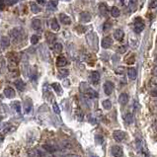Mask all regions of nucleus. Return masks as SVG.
I'll return each mask as SVG.
<instances>
[{"instance_id":"nucleus-22","label":"nucleus","mask_w":157,"mask_h":157,"mask_svg":"<svg viewBox=\"0 0 157 157\" xmlns=\"http://www.w3.org/2000/svg\"><path fill=\"white\" fill-rule=\"evenodd\" d=\"M99 11H100L101 16H107L108 15V6L106 3H100L99 5Z\"/></svg>"},{"instance_id":"nucleus-40","label":"nucleus","mask_w":157,"mask_h":157,"mask_svg":"<svg viewBox=\"0 0 157 157\" xmlns=\"http://www.w3.org/2000/svg\"><path fill=\"white\" fill-rule=\"evenodd\" d=\"M150 95L152 97H157V85L152 87L151 90H150Z\"/></svg>"},{"instance_id":"nucleus-36","label":"nucleus","mask_w":157,"mask_h":157,"mask_svg":"<svg viewBox=\"0 0 157 157\" xmlns=\"http://www.w3.org/2000/svg\"><path fill=\"white\" fill-rule=\"evenodd\" d=\"M39 41H40V37H39L38 35H33L30 39V42L32 45H37L39 43Z\"/></svg>"},{"instance_id":"nucleus-5","label":"nucleus","mask_w":157,"mask_h":157,"mask_svg":"<svg viewBox=\"0 0 157 157\" xmlns=\"http://www.w3.org/2000/svg\"><path fill=\"white\" fill-rule=\"evenodd\" d=\"M114 88H115V85L112 81H106L104 83V92H105L106 95H111L114 91Z\"/></svg>"},{"instance_id":"nucleus-7","label":"nucleus","mask_w":157,"mask_h":157,"mask_svg":"<svg viewBox=\"0 0 157 157\" xmlns=\"http://www.w3.org/2000/svg\"><path fill=\"white\" fill-rule=\"evenodd\" d=\"M113 137H114V139L116 141L121 142L125 139V134L123 132V130H115V132H113Z\"/></svg>"},{"instance_id":"nucleus-3","label":"nucleus","mask_w":157,"mask_h":157,"mask_svg":"<svg viewBox=\"0 0 157 157\" xmlns=\"http://www.w3.org/2000/svg\"><path fill=\"white\" fill-rule=\"evenodd\" d=\"M80 90L81 92L83 94H85V95L87 96V97L89 98H98V92L97 91H95L93 88H91V87L88 86V84L87 83H84V82H82V83L80 84Z\"/></svg>"},{"instance_id":"nucleus-29","label":"nucleus","mask_w":157,"mask_h":157,"mask_svg":"<svg viewBox=\"0 0 157 157\" xmlns=\"http://www.w3.org/2000/svg\"><path fill=\"white\" fill-rule=\"evenodd\" d=\"M111 14H112L113 17H115V18H117V17H119L121 15V11L120 9L118 8V7H112V9H111Z\"/></svg>"},{"instance_id":"nucleus-12","label":"nucleus","mask_w":157,"mask_h":157,"mask_svg":"<svg viewBox=\"0 0 157 157\" xmlns=\"http://www.w3.org/2000/svg\"><path fill=\"white\" fill-rule=\"evenodd\" d=\"M10 38L7 37V36H2L1 37V50H4L7 48H9L10 45Z\"/></svg>"},{"instance_id":"nucleus-42","label":"nucleus","mask_w":157,"mask_h":157,"mask_svg":"<svg viewBox=\"0 0 157 157\" xmlns=\"http://www.w3.org/2000/svg\"><path fill=\"white\" fill-rule=\"evenodd\" d=\"M52 108H54V111L55 114H59V113H60V110H59V106H57V104L55 102L54 103V105H52Z\"/></svg>"},{"instance_id":"nucleus-15","label":"nucleus","mask_w":157,"mask_h":157,"mask_svg":"<svg viewBox=\"0 0 157 157\" xmlns=\"http://www.w3.org/2000/svg\"><path fill=\"white\" fill-rule=\"evenodd\" d=\"M59 20L60 22H61L63 25H70V24L72 23V20L70 19V17L67 16L66 14H59Z\"/></svg>"},{"instance_id":"nucleus-23","label":"nucleus","mask_w":157,"mask_h":157,"mask_svg":"<svg viewBox=\"0 0 157 157\" xmlns=\"http://www.w3.org/2000/svg\"><path fill=\"white\" fill-rule=\"evenodd\" d=\"M15 86L19 91H21V92L25 90V88H26L25 82L22 80V79H17V80L15 81Z\"/></svg>"},{"instance_id":"nucleus-44","label":"nucleus","mask_w":157,"mask_h":157,"mask_svg":"<svg viewBox=\"0 0 157 157\" xmlns=\"http://www.w3.org/2000/svg\"><path fill=\"white\" fill-rule=\"evenodd\" d=\"M116 73H117V74H123V73H124V67H119V68H117Z\"/></svg>"},{"instance_id":"nucleus-32","label":"nucleus","mask_w":157,"mask_h":157,"mask_svg":"<svg viewBox=\"0 0 157 157\" xmlns=\"http://www.w3.org/2000/svg\"><path fill=\"white\" fill-rule=\"evenodd\" d=\"M12 106H13V108L16 110V112L18 113V114H21V110H22V107H21V103L19 102V101H16V102H14L12 104Z\"/></svg>"},{"instance_id":"nucleus-16","label":"nucleus","mask_w":157,"mask_h":157,"mask_svg":"<svg viewBox=\"0 0 157 157\" xmlns=\"http://www.w3.org/2000/svg\"><path fill=\"white\" fill-rule=\"evenodd\" d=\"M114 38L118 41V42L123 41V40H124V38H125L124 31H123L122 29H117V30L114 32Z\"/></svg>"},{"instance_id":"nucleus-10","label":"nucleus","mask_w":157,"mask_h":157,"mask_svg":"<svg viewBox=\"0 0 157 157\" xmlns=\"http://www.w3.org/2000/svg\"><path fill=\"white\" fill-rule=\"evenodd\" d=\"M3 94H4V96H5L6 98H8V99H12V98H14L16 96L15 90H14L13 88H11V87H6V88L4 89V91H3Z\"/></svg>"},{"instance_id":"nucleus-24","label":"nucleus","mask_w":157,"mask_h":157,"mask_svg":"<svg viewBox=\"0 0 157 157\" xmlns=\"http://www.w3.org/2000/svg\"><path fill=\"white\" fill-rule=\"evenodd\" d=\"M50 28H52V30L54 31V32H59V31L60 26H59V24L57 23V20L55 18H54L52 21H50Z\"/></svg>"},{"instance_id":"nucleus-48","label":"nucleus","mask_w":157,"mask_h":157,"mask_svg":"<svg viewBox=\"0 0 157 157\" xmlns=\"http://www.w3.org/2000/svg\"><path fill=\"white\" fill-rule=\"evenodd\" d=\"M156 63H157V60H156Z\"/></svg>"},{"instance_id":"nucleus-30","label":"nucleus","mask_w":157,"mask_h":157,"mask_svg":"<svg viewBox=\"0 0 157 157\" xmlns=\"http://www.w3.org/2000/svg\"><path fill=\"white\" fill-rule=\"evenodd\" d=\"M125 122L129 125L132 124V122H134V116H132V114L127 113V114L125 116Z\"/></svg>"},{"instance_id":"nucleus-1","label":"nucleus","mask_w":157,"mask_h":157,"mask_svg":"<svg viewBox=\"0 0 157 157\" xmlns=\"http://www.w3.org/2000/svg\"><path fill=\"white\" fill-rule=\"evenodd\" d=\"M10 38L14 43H19L23 42L25 38V30L21 27H17L10 31Z\"/></svg>"},{"instance_id":"nucleus-45","label":"nucleus","mask_w":157,"mask_h":157,"mask_svg":"<svg viewBox=\"0 0 157 157\" xmlns=\"http://www.w3.org/2000/svg\"><path fill=\"white\" fill-rule=\"evenodd\" d=\"M16 3H17V1H5V4H6V5H9V6L15 5Z\"/></svg>"},{"instance_id":"nucleus-38","label":"nucleus","mask_w":157,"mask_h":157,"mask_svg":"<svg viewBox=\"0 0 157 157\" xmlns=\"http://www.w3.org/2000/svg\"><path fill=\"white\" fill-rule=\"evenodd\" d=\"M68 74H69V71L67 70V69H61V70H59V77H61V76H62V78H63V77L68 76Z\"/></svg>"},{"instance_id":"nucleus-13","label":"nucleus","mask_w":157,"mask_h":157,"mask_svg":"<svg viewBox=\"0 0 157 157\" xmlns=\"http://www.w3.org/2000/svg\"><path fill=\"white\" fill-rule=\"evenodd\" d=\"M43 148L47 152H49V153H52V152L56 151L57 149H59V147L55 146L54 144H52V143H45L43 145Z\"/></svg>"},{"instance_id":"nucleus-14","label":"nucleus","mask_w":157,"mask_h":157,"mask_svg":"<svg viewBox=\"0 0 157 157\" xmlns=\"http://www.w3.org/2000/svg\"><path fill=\"white\" fill-rule=\"evenodd\" d=\"M80 21L82 23H88L91 21V14L87 11H83L80 13Z\"/></svg>"},{"instance_id":"nucleus-33","label":"nucleus","mask_w":157,"mask_h":157,"mask_svg":"<svg viewBox=\"0 0 157 157\" xmlns=\"http://www.w3.org/2000/svg\"><path fill=\"white\" fill-rule=\"evenodd\" d=\"M62 49H63V47H62L61 43H55L54 45V50L55 52H57V54H59V52H62Z\"/></svg>"},{"instance_id":"nucleus-43","label":"nucleus","mask_w":157,"mask_h":157,"mask_svg":"<svg viewBox=\"0 0 157 157\" xmlns=\"http://www.w3.org/2000/svg\"><path fill=\"white\" fill-rule=\"evenodd\" d=\"M149 6H150V8H152V9L156 8V7H157V1H151L150 4H149Z\"/></svg>"},{"instance_id":"nucleus-6","label":"nucleus","mask_w":157,"mask_h":157,"mask_svg":"<svg viewBox=\"0 0 157 157\" xmlns=\"http://www.w3.org/2000/svg\"><path fill=\"white\" fill-rule=\"evenodd\" d=\"M113 39L111 36H107V37H105L102 40V48L103 49H105V50H107V49H110L111 47L113 45Z\"/></svg>"},{"instance_id":"nucleus-27","label":"nucleus","mask_w":157,"mask_h":157,"mask_svg":"<svg viewBox=\"0 0 157 157\" xmlns=\"http://www.w3.org/2000/svg\"><path fill=\"white\" fill-rule=\"evenodd\" d=\"M11 130V125L10 124H2L1 125V132L2 134H8Z\"/></svg>"},{"instance_id":"nucleus-21","label":"nucleus","mask_w":157,"mask_h":157,"mask_svg":"<svg viewBox=\"0 0 157 157\" xmlns=\"http://www.w3.org/2000/svg\"><path fill=\"white\" fill-rule=\"evenodd\" d=\"M127 75H129V79H132V80H136V77H137L136 69L134 68V67H130V68H129V70H127Z\"/></svg>"},{"instance_id":"nucleus-35","label":"nucleus","mask_w":157,"mask_h":157,"mask_svg":"<svg viewBox=\"0 0 157 157\" xmlns=\"http://www.w3.org/2000/svg\"><path fill=\"white\" fill-rule=\"evenodd\" d=\"M112 28V23H111L110 21H107L104 23L103 25V31L104 32H108V31H110V29Z\"/></svg>"},{"instance_id":"nucleus-47","label":"nucleus","mask_w":157,"mask_h":157,"mask_svg":"<svg viewBox=\"0 0 157 157\" xmlns=\"http://www.w3.org/2000/svg\"><path fill=\"white\" fill-rule=\"evenodd\" d=\"M92 157H97V156H92Z\"/></svg>"},{"instance_id":"nucleus-39","label":"nucleus","mask_w":157,"mask_h":157,"mask_svg":"<svg viewBox=\"0 0 157 157\" xmlns=\"http://www.w3.org/2000/svg\"><path fill=\"white\" fill-rule=\"evenodd\" d=\"M95 139H96V141H97L98 144H103L104 143V137L102 136H99V134H97V136H95Z\"/></svg>"},{"instance_id":"nucleus-34","label":"nucleus","mask_w":157,"mask_h":157,"mask_svg":"<svg viewBox=\"0 0 157 157\" xmlns=\"http://www.w3.org/2000/svg\"><path fill=\"white\" fill-rule=\"evenodd\" d=\"M87 120L88 122L90 123L91 125H97L98 122H97V119L95 117H93V115H88L87 116Z\"/></svg>"},{"instance_id":"nucleus-46","label":"nucleus","mask_w":157,"mask_h":157,"mask_svg":"<svg viewBox=\"0 0 157 157\" xmlns=\"http://www.w3.org/2000/svg\"><path fill=\"white\" fill-rule=\"evenodd\" d=\"M38 4H48L47 1H43V0H40V1H38Z\"/></svg>"},{"instance_id":"nucleus-37","label":"nucleus","mask_w":157,"mask_h":157,"mask_svg":"<svg viewBox=\"0 0 157 157\" xmlns=\"http://www.w3.org/2000/svg\"><path fill=\"white\" fill-rule=\"evenodd\" d=\"M45 38L48 39V42L49 43H54L55 40V37L52 35V33H47L45 34Z\"/></svg>"},{"instance_id":"nucleus-4","label":"nucleus","mask_w":157,"mask_h":157,"mask_svg":"<svg viewBox=\"0 0 157 157\" xmlns=\"http://www.w3.org/2000/svg\"><path fill=\"white\" fill-rule=\"evenodd\" d=\"M144 27H145V24L141 18L137 17L134 19V32L136 34H140L144 30Z\"/></svg>"},{"instance_id":"nucleus-26","label":"nucleus","mask_w":157,"mask_h":157,"mask_svg":"<svg viewBox=\"0 0 157 157\" xmlns=\"http://www.w3.org/2000/svg\"><path fill=\"white\" fill-rule=\"evenodd\" d=\"M36 152H37V154H38V157H50V153L45 151V149L38 148V149H36Z\"/></svg>"},{"instance_id":"nucleus-17","label":"nucleus","mask_w":157,"mask_h":157,"mask_svg":"<svg viewBox=\"0 0 157 157\" xmlns=\"http://www.w3.org/2000/svg\"><path fill=\"white\" fill-rule=\"evenodd\" d=\"M90 79H91L92 84H94V85H97V84L99 83V81H100V74H99V72L93 71L90 75Z\"/></svg>"},{"instance_id":"nucleus-18","label":"nucleus","mask_w":157,"mask_h":157,"mask_svg":"<svg viewBox=\"0 0 157 157\" xmlns=\"http://www.w3.org/2000/svg\"><path fill=\"white\" fill-rule=\"evenodd\" d=\"M30 8H31V11L33 12V13L37 14V13H40L41 11H42V9H41V7L39 6L38 2H30Z\"/></svg>"},{"instance_id":"nucleus-19","label":"nucleus","mask_w":157,"mask_h":157,"mask_svg":"<svg viewBox=\"0 0 157 157\" xmlns=\"http://www.w3.org/2000/svg\"><path fill=\"white\" fill-rule=\"evenodd\" d=\"M129 95H127V93H122L120 95L119 97V103L121 104V105H127V102H129Z\"/></svg>"},{"instance_id":"nucleus-31","label":"nucleus","mask_w":157,"mask_h":157,"mask_svg":"<svg viewBox=\"0 0 157 157\" xmlns=\"http://www.w3.org/2000/svg\"><path fill=\"white\" fill-rule=\"evenodd\" d=\"M57 4H59V1H50V2H48V9H50V10H55V9H56Z\"/></svg>"},{"instance_id":"nucleus-8","label":"nucleus","mask_w":157,"mask_h":157,"mask_svg":"<svg viewBox=\"0 0 157 157\" xmlns=\"http://www.w3.org/2000/svg\"><path fill=\"white\" fill-rule=\"evenodd\" d=\"M24 110L26 114H31L33 111V103L30 98H27L24 102Z\"/></svg>"},{"instance_id":"nucleus-25","label":"nucleus","mask_w":157,"mask_h":157,"mask_svg":"<svg viewBox=\"0 0 157 157\" xmlns=\"http://www.w3.org/2000/svg\"><path fill=\"white\" fill-rule=\"evenodd\" d=\"M52 89H54V92L56 93L57 95H61V94H62V87L60 86L59 83H57V82H55V83H52Z\"/></svg>"},{"instance_id":"nucleus-20","label":"nucleus","mask_w":157,"mask_h":157,"mask_svg":"<svg viewBox=\"0 0 157 157\" xmlns=\"http://www.w3.org/2000/svg\"><path fill=\"white\" fill-rule=\"evenodd\" d=\"M68 64V62H67V59H65L64 56H59L56 59V65L59 67H63V66H65V65H67Z\"/></svg>"},{"instance_id":"nucleus-11","label":"nucleus","mask_w":157,"mask_h":157,"mask_svg":"<svg viewBox=\"0 0 157 157\" xmlns=\"http://www.w3.org/2000/svg\"><path fill=\"white\" fill-rule=\"evenodd\" d=\"M32 27L34 30L36 31H42V28H43L42 21L39 18H34L32 20Z\"/></svg>"},{"instance_id":"nucleus-9","label":"nucleus","mask_w":157,"mask_h":157,"mask_svg":"<svg viewBox=\"0 0 157 157\" xmlns=\"http://www.w3.org/2000/svg\"><path fill=\"white\" fill-rule=\"evenodd\" d=\"M112 154L114 155V157H123L124 156V151L123 148L119 145H114L112 147Z\"/></svg>"},{"instance_id":"nucleus-28","label":"nucleus","mask_w":157,"mask_h":157,"mask_svg":"<svg viewBox=\"0 0 157 157\" xmlns=\"http://www.w3.org/2000/svg\"><path fill=\"white\" fill-rule=\"evenodd\" d=\"M102 106L105 110H111V108H112V102L109 99H106V100H104L102 102Z\"/></svg>"},{"instance_id":"nucleus-41","label":"nucleus","mask_w":157,"mask_h":157,"mask_svg":"<svg viewBox=\"0 0 157 157\" xmlns=\"http://www.w3.org/2000/svg\"><path fill=\"white\" fill-rule=\"evenodd\" d=\"M129 8L132 11H134L136 10V1H129Z\"/></svg>"},{"instance_id":"nucleus-2","label":"nucleus","mask_w":157,"mask_h":157,"mask_svg":"<svg viewBox=\"0 0 157 157\" xmlns=\"http://www.w3.org/2000/svg\"><path fill=\"white\" fill-rule=\"evenodd\" d=\"M86 42L93 50H98V37L94 32H90L86 35Z\"/></svg>"}]
</instances>
